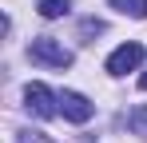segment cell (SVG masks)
<instances>
[{
    "label": "cell",
    "instance_id": "1",
    "mask_svg": "<svg viewBox=\"0 0 147 143\" xmlns=\"http://www.w3.org/2000/svg\"><path fill=\"white\" fill-rule=\"evenodd\" d=\"M28 56H32V64H44V68H72V52L60 44V40H52V36H40V40H32L28 44Z\"/></svg>",
    "mask_w": 147,
    "mask_h": 143
},
{
    "label": "cell",
    "instance_id": "2",
    "mask_svg": "<svg viewBox=\"0 0 147 143\" xmlns=\"http://www.w3.org/2000/svg\"><path fill=\"white\" fill-rule=\"evenodd\" d=\"M24 103H28V111H36L40 119H52L56 111H60V107H56L60 95H52L48 84H28L24 88Z\"/></svg>",
    "mask_w": 147,
    "mask_h": 143
},
{
    "label": "cell",
    "instance_id": "3",
    "mask_svg": "<svg viewBox=\"0 0 147 143\" xmlns=\"http://www.w3.org/2000/svg\"><path fill=\"white\" fill-rule=\"evenodd\" d=\"M139 64H143V44H119L111 56H107V72L111 76H127V72H139Z\"/></svg>",
    "mask_w": 147,
    "mask_h": 143
},
{
    "label": "cell",
    "instance_id": "4",
    "mask_svg": "<svg viewBox=\"0 0 147 143\" xmlns=\"http://www.w3.org/2000/svg\"><path fill=\"white\" fill-rule=\"evenodd\" d=\"M60 115L72 119V123H88V119L96 115V103L88 95H80V92H64L60 95Z\"/></svg>",
    "mask_w": 147,
    "mask_h": 143
},
{
    "label": "cell",
    "instance_id": "5",
    "mask_svg": "<svg viewBox=\"0 0 147 143\" xmlns=\"http://www.w3.org/2000/svg\"><path fill=\"white\" fill-rule=\"evenodd\" d=\"M68 8H72V0H40V4H36V12H40L44 20H60Z\"/></svg>",
    "mask_w": 147,
    "mask_h": 143
},
{
    "label": "cell",
    "instance_id": "6",
    "mask_svg": "<svg viewBox=\"0 0 147 143\" xmlns=\"http://www.w3.org/2000/svg\"><path fill=\"white\" fill-rule=\"evenodd\" d=\"M111 8H115V12H123V16L147 20V0H111Z\"/></svg>",
    "mask_w": 147,
    "mask_h": 143
},
{
    "label": "cell",
    "instance_id": "7",
    "mask_svg": "<svg viewBox=\"0 0 147 143\" xmlns=\"http://www.w3.org/2000/svg\"><path fill=\"white\" fill-rule=\"evenodd\" d=\"M127 127H131V135H147V103L127 111Z\"/></svg>",
    "mask_w": 147,
    "mask_h": 143
},
{
    "label": "cell",
    "instance_id": "8",
    "mask_svg": "<svg viewBox=\"0 0 147 143\" xmlns=\"http://www.w3.org/2000/svg\"><path fill=\"white\" fill-rule=\"evenodd\" d=\"M16 143H52V139H48V135H40V131H20Z\"/></svg>",
    "mask_w": 147,
    "mask_h": 143
},
{
    "label": "cell",
    "instance_id": "9",
    "mask_svg": "<svg viewBox=\"0 0 147 143\" xmlns=\"http://www.w3.org/2000/svg\"><path fill=\"white\" fill-rule=\"evenodd\" d=\"M80 32H84V36H99V32H103V20H84Z\"/></svg>",
    "mask_w": 147,
    "mask_h": 143
},
{
    "label": "cell",
    "instance_id": "10",
    "mask_svg": "<svg viewBox=\"0 0 147 143\" xmlns=\"http://www.w3.org/2000/svg\"><path fill=\"white\" fill-rule=\"evenodd\" d=\"M139 88H143V92H147V72H143V76H139Z\"/></svg>",
    "mask_w": 147,
    "mask_h": 143
}]
</instances>
